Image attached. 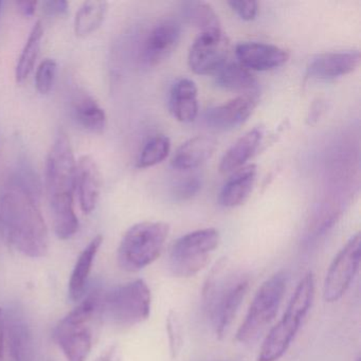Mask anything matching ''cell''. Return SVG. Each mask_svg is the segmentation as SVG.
Here are the masks:
<instances>
[{
    "instance_id": "cell-32",
    "label": "cell",
    "mask_w": 361,
    "mask_h": 361,
    "mask_svg": "<svg viewBox=\"0 0 361 361\" xmlns=\"http://www.w3.org/2000/svg\"><path fill=\"white\" fill-rule=\"evenodd\" d=\"M202 189V181L198 177H189L181 181L175 189V197L179 200H188L194 197Z\"/></svg>"
},
{
    "instance_id": "cell-13",
    "label": "cell",
    "mask_w": 361,
    "mask_h": 361,
    "mask_svg": "<svg viewBox=\"0 0 361 361\" xmlns=\"http://www.w3.org/2000/svg\"><path fill=\"white\" fill-rule=\"evenodd\" d=\"M180 37L181 27L176 20H162L145 37L141 48V61L147 66L159 65L176 49Z\"/></svg>"
},
{
    "instance_id": "cell-22",
    "label": "cell",
    "mask_w": 361,
    "mask_h": 361,
    "mask_svg": "<svg viewBox=\"0 0 361 361\" xmlns=\"http://www.w3.org/2000/svg\"><path fill=\"white\" fill-rule=\"evenodd\" d=\"M71 115L78 126L92 134H102L107 124L106 114L86 92H78L71 101Z\"/></svg>"
},
{
    "instance_id": "cell-31",
    "label": "cell",
    "mask_w": 361,
    "mask_h": 361,
    "mask_svg": "<svg viewBox=\"0 0 361 361\" xmlns=\"http://www.w3.org/2000/svg\"><path fill=\"white\" fill-rule=\"evenodd\" d=\"M228 5L245 22H252L259 13V4L257 1H229Z\"/></svg>"
},
{
    "instance_id": "cell-14",
    "label": "cell",
    "mask_w": 361,
    "mask_h": 361,
    "mask_svg": "<svg viewBox=\"0 0 361 361\" xmlns=\"http://www.w3.org/2000/svg\"><path fill=\"white\" fill-rule=\"evenodd\" d=\"M259 103V97L245 94L225 104L209 109L204 115V122L213 130L229 132L244 124L252 115Z\"/></svg>"
},
{
    "instance_id": "cell-30",
    "label": "cell",
    "mask_w": 361,
    "mask_h": 361,
    "mask_svg": "<svg viewBox=\"0 0 361 361\" xmlns=\"http://www.w3.org/2000/svg\"><path fill=\"white\" fill-rule=\"evenodd\" d=\"M58 64L52 59H46L39 65L35 73V87L41 94H48L56 81Z\"/></svg>"
},
{
    "instance_id": "cell-20",
    "label": "cell",
    "mask_w": 361,
    "mask_h": 361,
    "mask_svg": "<svg viewBox=\"0 0 361 361\" xmlns=\"http://www.w3.org/2000/svg\"><path fill=\"white\" fill-rule=\"evenodd\" d=\"M257 169L248 164L235 171L219 193V202L224 208H235L246 202L257 180Z\"/></svg>"
},
{
    "instance_id": "cell-4",
    "label": "cell",
    "mask_w": 361,
    "mask_h": 361,
    "mask_svg": "<svg viewBox=\"0 0 361 361\" xmlns=\"http://www.w3.org/2000/svg\"><path fill=\"white\" fill-rule=\"evenodd\" d=\"M102 291L94 289L56 324L54 341L67 361H86L94 345V324L102 319Z\"/></svg>"
},
{
    "instance_id": "cell-11",
    "label": "cell",
    "mask_w": 361,
    "mask_h": 361,
    "mask_svg": "<svg viewBox=\"0 0 361 361\" xmlns=\"http://www.w3.org/2000/svg\"><path fill=\"white\" fill-rule=\"evenodd\" d=\"M4 331L9 361H39L35 331L20 306L4 310Z\"/></svg>"
},
{
    "instance_id": "cell-26",
    "label": "cell",
    "mask_w": 361,
    "mask_h": 361,
    "mask_svg": "<svg viewBox=\"0 0 361 361\" xmlns=\"http://www.w3.org/2000/svg\"><path fill=\"white\" fill-rule=\"evenodd\" d=\"M44 37V27L41 20L35 23L31 29L28 39L25 44L24 49L18 59L16 69V81L18 83L24 82L32 73L35 63L41 51L42 39Z\"/></svg>"
},
{
    "instance_id": "cell-18",
    "label": "cell",
    "mask_w": 361,
    "mask_h": 361,
    "mask_svg": "<svg viewBox=\"0 0 361 361\" xmlns=\"http://www.w3.org/2000/svg\"><path fill=\"white\" fill-rule=\"evenodd\" d=\"M102 244L103 236L100 234L94 236L78 257L68 283V295L71 301L80 302L85 297L92 265Z\"/></svg>"
},
{
    "instance_id": "cell-34",
    "label": "cell",
    "mask_w": 361,
    "mask_h": 361,
    "mask_svg": "<svg viewBox=\"0 0 361 361\" xmlns=\"http://www.w3.org/2000/svg\"><path fill=\"white\" fill-rule=\"evenodd\" d=\"M16 5H18V10L25 16H32L37 7V1H20V3H16Z\"/></svg>"
},
{
    "instance_id": "cell-35",
    "label": "cell",
    "mask_w": 361,
    "mask_h": 361,
    "mask_svg": "<svg viewBox=\"0 0 361 361\" xmlns=\"http://www.w3.org/2000/svg\"><path fill=\"white\" fill-rule=\"evenodd\" d=\"M97 361H121L119 348L117 346H111Z\"/></svg>"
},
{
    "instance_id": "cell-3",
    "label": "cell",
    "mask_w": 361,
    "mask_h": 361,
    "mask_svg": "<svg viewBox=\"0 0 361 361\" xmlns=\"http://www.w3.org/2000/svg\"><path fill=\"white\" fill-rule=\"evenodd\" d=\"M225 261L216 264L204 288V301L217 339L226 337L250 286L245 274L226 276Z\"/></svg>"
},
{
    "instance_id": "cell-17",
    "label": "cell",
    "mask_w": 361,
    "mask_h": 361,
    "mask_svg": "<svg viewBox=\"0 0 361 361\" xmlns=\"http://www.w3.org/2000/svg\"><path fill=\"white\" fill-rule=\"evenodd\" d=\"M102 191V176L92 156H82L75 164V193L85 214L96 210Z\"/></svg>"
},
{
    "instance_id": "cell-29",
    "label": "cell",
    "mask_w": 361,
    "mask_h": 361,
    "mask_svg": "<svg viewBox=\"0 0 361 361\" xmlns=\"http://www.w3.org/2000/svg\"><path fill=\"white\" fill-rule=\"evenodd\" d=\"M166 327L171 357L175 359L180 354L181 348H183V329L180 318L174 310H171L169 312L168 317H166Z\"/></svg>"
},
{
    "instance_id": "cell-23",
    "label": "cell",
    "mask_w": 361,
    "mask_h": 361,
    "mask_svg": "<svg viewBox=\"0 0 361 361\" xmlns=\"http://www.w3.org/2000/svg\"><path fill=\"white\" fill-rule=\"evenodd\" d=\"M197 87L190 79L174 84L170 94V111L177 121L191 123L198 115Z\"/></svg>"
},
{
    "instance_id": "cell-12",
    "label": "cell",
    "mask_w": 361,
    "mask_h": 361,
    "mask_svg": "<svg viewBox=\"0 0 361 361\" xmlns=\"http://www.w3.org/2000/svg\"><path fill=\"white\" fill-rule=\"evenodd\" d=\"M229 50V39L223 31L200 33L190 48L188 64L196 75H214L228 62Z\"/></svg>"
},
{
    "instance_id": "cell-37",
    "label": "cell",
    "mask_w": 361,
    "mask_h": 361,
    "mask_svg": "<svg viewBox=\"0 0 361 361\" xmlns=\"http://www.w3.org/2000/svg\"><path fill=\"white\" fill-rule=\"evenodd\" d=\"M356 361H360V358H357Z\"/></svg>"
},
{
    "instance_id": "cell-25",
    "label": "cell",
    "mask_w": 361,
    "mask_h": 361,
    "mask_svg": "<svg viewBox=\"0 0 361 361\" xmlns=\"http://www.w3.org/2000/svg\"><path fill=\"white\" fill-rule=\"evenodd\" d=\"M109 4L100 0L86 1L80 7L75 18V32L77 37H86L96 32L104 22Z\"/></svg>"
},
{
    "instance_id": "cell-16",
    "label": "cell",
    "mask_w": 361,
    "mask_h": 361,
    "mask_svg": "<svg viewBox=\"0 0 361 361\" xmlns=\"http://www.w3.org/2000/svg\"><path fill=\"white\" fill-rule=\"evenodd\" d=\"M238 62L250 71H269L280 68L289 60L288 51L270 44L245 42L235 48Z\"/></svg>"
},
{
    "instance_id": "cell-27",
    "label": "cell",
    "mask_w": 361,
    "mask_h": 361,
    "mask_svg": "<svg viewBox=\"0 0 361 361\" xmlns=\"http://www.w3.org/2000/svg\"><path fill=\"white\" fill-rule=\"evenodd\" d=\"M181 13L185 22L200 29V33L221 30L216 12L204 1H185L181 6Z\"/></svg>"
},
{
    "instance_id": "cell-1",
    "label": "cell",
    "mask_w": 361,
    "mask_h": 361,
    "mask_svg": "<svg viewBox=\"0 0 361 361\" xmlns=\"http://www.w3.org/2000/svg\"><path fill=\"white\" fill-rule=\"evenodd\" d=\"M39 185L31 172L12 175L0 193V236L31 259L47 255L49 233L39 206Z\"/></svg>"
},
{
    "instance_id": "cell-24",
    "label": "cell",
    "mask_w": 361,
    "mask_h": 361,
    "mask_svg": "<svg viewBox=\"0 0 361 361\" xmlns=\"http://www.w3.org/2000/svg\"><path fill=\"white\" fill-rule=\"evenodd\" d=\"M215 85L226 90H252L257 80L238 62H227L214 73Z\"/></svg>"
},
{
    "instance_id": "cell-2",
    "label": "cell",
    "mask_w": 361,
    "mask_h": 361,
    "mask_svg": "<svg viewBox=\"0 0 361 361\" xmlns=\"http://www.w3.org/2000/svg\"><path fill=\"white\" fill-rule=\"evenodd\" d=\"M75 164L71 140L60 130L46 161V190L54 232L60 240H69L79 230L75 211Z\"/></svg>"
},
{
    "instance_id": "cell-36",
    "label": "cell",
    "mask_w": 361,
    "mask_h": 361,
    "mask_svg": "<svg viewBox=\"0 0 361 361\" xmlns=\"http://www.w3.org/2000/svg\"><path fill=\"white\" fill-rule=\"evenodd\" d=\"M5 359V331H4V310L0 308V361Z\"/></svg>"
},
{
    "instance_id": "cell-33",
    "label": "cell",
    "mask_w": 361,
    "mask_h": 361,
    "mask_svg": "<svg viewBox=\"0 0 361 361\" xmlns=\"http://www.w3.org/2000/svg\"><path fill=\"white\" fill-rule=\"evenodd\" d=\"M68 7L69 4L65 0H48L43 3V11L49 16H64Z\"/></svg>"
},
{
    "instance_id": "cell-5",
    "label": "cell",
    "mask_w": 361,
    "mask_h": 361,
    "mask_svg": "<svg viewBox=\"0 0 361 361\" xmlns=\"http://www.w3.org/2000/svg\"><path fill=\"white\" fill-rule=\"evenodd\" d=\"M314 295V274L307 272L298 284L282 319L266 336L257 361H278L284 356L312 306Z\"/></svg>"
},
{
    "instance_id": "cell-8",
    "label": "cell",
    "mask_w": 361,
    "mask_h": 361,
    "mask_svg": "<svg viewBox=\"0 0 361 361\" xmlns=\"http://www.w3.org/2000/svg\"><path fill=\"white\" fill-rule=\"evenodd\" d=\"M221 242L214 228L196 230L181 236L171 248L169 266L178 278H191L202 271Z\"/></svg>"
},
{
    "instance_id": "cell-9",
    "label": "cell",
    "mask_w": 361,
    "mask_h": 361,
    "mask_svg": "<svg viewBox=\"0 0 361 361\" xmlns=\"http://www.w3.org/2000/svg\"><path fill=\"white\" fill-rule=\"evenodd\" d=\"M286 285L287 276L284 271L276 272L261 285L236 333L238 342L253 341L271 322L282 303Z\"/></svg>"
},
{
    "instance_id": "cell-15",
    "label": "cell",
    "mask_w": 361,
    "mask_h": 361,
    "mask_svg": "<svg viewBox=\"0 0 361 361\" xmlns=\"http://www.w3.org/2000/svg\"><path fill=\"white\" fill-rule=\"evenodd\" d=\"M358 50L326 52L312 59L307 65V77L318 81H331L350 75L360 64Z\"/></svg>"
},
{
    "instance_id": "cell-19",
    "label": "cell",
    "mask_w": 361,
    "mask_h": 361,
    "mask_svg": "<svg viewBox=\"0 0 361 361\" xmlns=\"http://www.w3.org/2000/svg\"><path fill=\"white\" fill-rule=\"evenodd\" d=\"M264 139V128L257 126L240 137L223 156L219 164L221 174L240 170L253 157Z\"/></svg>"
},
{
    "instance_id": "cell-21",
    "label": "cell",
    "mask_w": 361,
    "mask_h": 361,
    "mask_svg": "<svg viewBox=\"0 0 361 361\" xmlns=\"http://www.w3.org/2000/svg\"><path fill=\"white\" fill-rule=\"evenodd\" d=\"M215 139L197 136L183 143L172 159V166L178 171L194 170L210 159L216 149Z\"/></svg>"
},
{
    "instance_id": "cell-6",
    "label": "cell",
    "mask_w": 361,
    "mask_h": 361,
    "mask_svg": "<svg viewBox=\"0 0 361 361\" xmlns=\"http://www.w3.org/2000/svg\"><path fill=\"white\" fill-rule=\"evenodd\" d=\"M170 233V226L162 221H142L132 226L118 248V264L128 272H138L161 255Z\"/></svg>"
},
{
    "instance_id": "cell-28",
    "label": "cell",
    "mask_w": 361,
    "mask_h": 361,
    "mask_svg": "<svg viewBox=\"0 0 361 361\" xmlns=\"http://www.w3.org/2000/svg\"><path fill=\"white\" fill-rule=\"evenodd\" d=\"M171 151V141L164 135H157L149 139L141 149L137 159V168L147 169L157 166L164 161Z\"/></svg>"
},
{
    "instance_id": "cell-7",
    "label": "cell",
    "mask_w": 361,
    "mask_h": 361,
    "mask_svg": "<svg viewBox=\"0 0 361 361\" xmlns=\"http://www.w3.org/2000/svg\"><path fill=\"white\" fill-rule=\"evenodd\" d=\"M151 306V289L138 279L103 293L101 314L117 326H135L149 319Z\"/></svg>"
},
{
    "instance_id": "cell-38",
    "label": "cell",
    "mask_w": 361,
    "mask_h": 361,
    "mask_svg": "<svg viewBox=\"0 0 361 361\" xmlns=\"http://www.w3.org/2000/svg\"><path fill=\"white\" fill-rule=\"evenodd\" d=\"M0 6H1V3H0Z\"/></svg>"
},
{
    "instance_id": "cell-10",
    "label": "cell",
    "mask_w": 361,
    "mask_h": 361,
    "mask_svg": "<svg viewBox=\"0 0 361 361\" xmlns=\"http://www.w3.org/2000/svg\"><path fill=\"white\" fill-rule=\"evenodd\" d=\"M361 238L356 233L337 253L329 266L323 285V299L329 303L339 301L350 288L360 264Z\"/></svg>"
}]
</instances>
